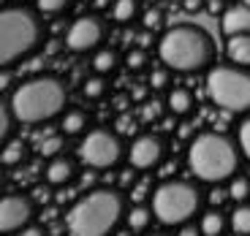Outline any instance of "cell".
I'll use <instances>...</instances> for the list:
<instances>
[{
	"mask_svg": "<svg viewBox=\"0 0 250 236\" xmlns=\"http://www.w3.org/2000/svg\"><path fill=\"white\" fill-rule=\"evenodd\" d=\"M123 217V198L114 190H93L71 206L65 228L71 236H106Z\"/></svg>",
	"mask_w": 250,
	"mask_h": 236,
	"instance_id": "6da1fadb",
	"label": "cell"
},
{
	"mask_svg": "<svg viewBox=\"0 0 250 236\" xmlns=\"http://www.w3.org/2000/svg\"><path fill=\"white\" fill-rule=\"evenodd\" d=\"M158 55L174 71H201L212 60V38L196 25H174L161 36Z\"/></svg>",
	"mask_w": 250,
	"mask_h": 236,
	"instance_id": "7a4b0ae2",
	"label": "cell"
},
{
	"mask_svg": "<svg viewBox=\"0 0 250 236\" xmlns=\"http://www.w3.org/2000/svg\"><path fill=\"white\" fill-rule=\"evenodd\" d=\"M62 106H65V90L52 76H38V79L19 84L8 100V109L17 117V122L25 125L46 122V119L57 117Z\"/></svg>",
	"mask_w": 250,
	"mask_h": 236,
	"instance_id": "3957f363",
	"label": "cell"
},
{
	"mask_svg": "<svg viewBox=\"0 0 250 236\" xmlns=\"http://www.w3.org/2000/svg\"><path fill=\"white\" fill-rule=\"evenodd\" d=\"M188 166L201 182H223L237 171V144L223 133H201L188 149Z\"/></svg>",
	"mask_w": 250,
	"mask_h": 236,
	"instance_id": "277c9868",
	"label": "cell"
},
{
	"mask_svg": "<svg viewBox=\"0 0 250 236\" xmlns=\"http://www.w3.org/2000/svg\"><path fill=\"white\" fill-rule=\"evenodd\" d=\"M201 206V193L190 182L169 179L152 196V212L163 225H182L193 217Z\"/></svg>",
	"mask_w": 250,
	"mask_h": 236,
	"instance_id": "5b68a950",
	"label": "cell"
},
{
	"mask_svg": "<svg viewBox=\"0 0 250 236\" xmlns=\"http://www.w3.org/2000/svg\"><path fill=\"white\" fill-rule=\"evenodd\" d=\"M38 44V22L25 8H6L0 17V57L14 62Z\"/></svg>",
	"mask_w": 250,
	"mask_h": 236,
	"instance_id": "8992f818",
	"label": "cell"
},
{
	"mask_svg": "<svg viewBox=\"0 0 250 236\" xmlns=\"http://www.w3.org/2000/svg\"><path fill=\"white\" fill-rule=\"evenodd\" d=\"M207 95L226 112H248L250 109V71L220 65L207 76Z\"/></svg>",
	"mask_w": 250,
	"mask_h": 236,
	"instance_id": "52a82bcc",
	"label": "cell"
},
{
	"mask_svg": "<svg viewBox=\"0 0 250 236\" xmlns=\"http://www.w3.org/2000/svg\"><path fill=\"white\" fill-rule=\"evenodd\" d=\"M123 155L120 138L109 131H93L79 144V157L90 168H112Z\"/></svg>",
	"mask_w": 250,
	"mask_h": 236,
	"instance_id": "ba28073f",
	"label": "cell"
},
{
	"mask_svg": "<svg viewBox=\"0 0 250 236\" xmlns=\"http://www.w3.org/2000/svg\"><path fill=\"white\" fill-rule=\"evenodd\" d=\"M104 38V27L95 17H82L76 19L74 25L68 27V36H65V46L71 52H90L101 44Z\"/></svg>",
	"mask_w": 250,
	"mask_h": 236,
	"instance_id": "9c48e42d",
	"label": "cell"
},
{
	"mask_svg": "<svg viewBox=\"0 0 250 236\" xmlns=\"http://www.w3.org/2000/svg\"><path fill=\"white\" fill-rule=\"evenodd\" d=\"M33 217V204L25 196H6L0 204V228L3 234H14L22 231Z\"/></svg>",
	"mask_w": 250,
	"mask_h": 236,
	"instance_id": "30bf717a",
	"label": "cell"
},
{
	"mask_svg": "<svg viewBox=\"0 0 250 236\" xmlns=\"http://www.w3.org/2000/svg\"><path fill=\"white\" fill-rule=\"evenodd\" d=\"M128 157H131L133 168H152L163 157V144L155 136H139L128 149Z\"/></svg>",
	"mask_w": 250,
	"mask_h": 236,
	"instance_id": "8fae6325",
	"label": "cell"
},
{
	"mask_svg": "<svg viewBox=\"0 0 250 236\" xmlns=\"http://www.w3.org/2000/svg\"><path fill=\"white\" fill-rule=\"evenodd\" d=\"M220 27H223L226 36H239V33H250V8H248V6L226 8Z\"/></svg>",
	"mask_w": 250,
	"mask_h": 236,
	"instance_id": "7c38bea8",
	"label": "cell"
},
{
	"mask_svg": "<svg viewBox=\"0 0 250 236\" xmlns=\"http://www.w3.org/2000/svg\"><path fill=\"white\" fill-rule=\"evenodd\" d=\"M226 55L237 65H250V33H239V36H229L226 44Z\"/></svg>",
	"mask_w": 250,
	"mask_h": 236,
	"instance_id": "4fadbf2b",
	"label": "cell"
},
{
	"mask_svg": "<svg viewBox=\"0 0 250 236\" xmlns=\"http://www.w3.org/2000/svg\"><path fill=\"white\" fill-rule=\"evenodd\" d=\"M71 174H74V166H71L68 160H62V157H57V160H52L49 168H46V182H49V185H65V182L71 179Z\"/></svg>",
	"mask_w": 250,
	"mask_h": 236,
	"instance_id": "5bb4252c",
	"label": "cell"
},
{
	"mask_svg": "<svg viewBox=\"0 0 250 236\" xmlns=\"http://www.w3.org/2000/svg\"><path fill=\"white\" fill-rule=\"evenodd\" d=\"M169 109H171L174 114H188L190 109H193V95L188 93L185 87L171 90V95H169Z\"/></svg>",
	"mask_w": 250,
	"mask_h": 236,
	"instance_id": "9a60e30c",
	"label": "cell"
},
{
	"mask_svg": "<svg viewBox=\"0 0 250 236\" xmlns=\"http://www.w3.org/2000/svg\"><path fill=\"white\" fill-rule=\"evenodd\" d=\"M223 228H226V217L218 209H209L204 217H201V234L204 236H220Z\"/></svg>",
	"mask_w": 250,
	"mask_h": 236,
	"instance_id": "2e32d148",
	"label": "cell"
},
{
	"mask_svg": "<svg viewBox=\"0 0 250 236\" xmlns=\"http://www.w3.org/2000/svg\"><path fill=\"white\" fill-rule=\"evenodd\" d=\"M150 217H155V212H150L147 206H133L128 212V228L131 231H144L150 225Z\"/></svg>",
	"mask_w": 250,
	"mask_h": 236,
	"instance_id": "e0dca14e",
	"label": "cell"
},
{
	"mask_svg": "<svg viewBox=\"0 0 250 236\" xmlns=\"http://www.w3.org/2000/svg\"><path fill=\"white\" fill-rule=\"evenodd\" d=\"M139 11V0H114V8H112V17L117 22H131Z\"/></svg>",
	"mask_w": 250,
	"mask_h": 236,
	"instance_id": "ac0fdd59",
	"label": "cell"
},
{
	"mask_svg": "<svg viewBox=\"0 0 250 236\" xmlns=\"http://www.w3.org/2000/svg\"><path fill=\"white\" fill-rule=\"evenodd\" d=\"M231 228L239 236H250V206H237L231 215Z\"/></svg>",
	"mask_w": 250,
	"mask_h": 236,
	"instance_id": "d6986e66",
	"label": "cell"
},
{
	"mask_svg": "<svg viewBox=\"0 0 250 236\" xmlns=\"http://www.w3.org/2000/svg\"><path fill=\"white\" fill-rule=\"evenodd\" d=\"M87 125V114L79 112V109H71L65 117H62V131L65 133H82Z\"/></svg>",
	"mask_w": 250,
	"mask_h": 236,
	"instance_id": "ffe728a7",
	"label": "cell"
},
{
	"mask_svg": "<svg viewBox=\"0 0 250 236\" xmlns=\"http://www.w3.org/2000/svg\"><path fill=\"white\" fill-rule=\"evenodd\" d=\"M114 65H117V55H114V52H109V49L98 52V55L93 57V68L98 71V74H109Z\"/></svg>",
	"mask_w": 250,
	"mask_h": 236,
	"instance_id": "44dd1931",
	"label": "cell"
},
{
	"mask_svg": "<svg viewBox=\"0 0 250 236\" xmlns=\"http://www.w3.org/2000/svg\"><path fill=\"white\" fill-rule=\"evenodd\" d=\"M229 196L234 201H245L250 196V179L248 177H234L231 185H229Z\"/></svg>",
	"mask_w": 250,
	"mask_h": 236,
	"instance_id": "7402d4cb",
	"label": "cell"
},
{
	"mask_svg": "<svg viewBox=\"0 0 250 236\" xmlns=\"http://www.w3.org/2000/svg\"><path fill=\"white\" fill-rule=\"evenodd\" d=\"M25 157V144L22 141H8L6 149H3V163L6 166H14V163H19Z\"/></svg>",
	"mask_w": 250,
	"mask_h": 236,
	"instance_id": "603a6c76",
	"label": "cell"
},
{
	"mask_svg": "<svg viewBox=\"0 0 250 236\" xmlns=\"http://www.w3.org/2000/svg\"><path fill=\"white\" fill-rule=\"evenodd\" d=\"M239 152H245V157L250 160V117L239 122Z\"/></svg>",
	"mask_w": 250,
	"mask_h": 236,
	"instance_id": "cb8c5ba5",
	"label": "cell"
},
{
	"mask_svg": "<svg viewBox=\"0 0 250 236\" xmlns=\"http://www.w3.org/2000/svg\"><path fill=\"white\" fill-rule=\"evenodd\" d=\"M82 90H84V98H101V95H104V81L101 79H87Z\"/></svg>",
	"mask_w": 250,
	"mask_h": 236,
	"instance_id": "d4e9b609",
	"label": "cell"
},
{
	"mask_svg": "<svg viewBox=\"0 0 250 236\" xmlns=\"http://www.w3.org/2000/svg\"><path fill=\"white\" fill-rule=\"evenodd\" d=\"M65 3H68V0H36V6L41 8L44 14H57V11H62V8H65Z\"/></svg>",
	"mask_w": 250,
	"mask_h": 236,
	"instance_id": "484cf974",
	"label": "cell"
},
{
	"mask_svg": "<svg viewBox=\"0 0 250 236\" xmlns=\"http://www.w3.org/2000/svg\"><path fill=\"white\" fill-rule=\"evenodd\" d=\"M125 62H128V68L139 71V68H144V62H147V55H144V49L128 52V57H125Z\"/></svg>",
	"mask_w": 250,
	"mask_h": 236,
	"instance_id": "4316f807",
	"label": "cell"
},
{
	"mask_svg": "<svg viewBox=\"0 0 250 236\" xmlns=\"http://www.w3.org/2000/svg\"><path fill=\"white\" fill-rule=\"evenodd\" d=\"M142 22H144V27H147V30H155V27L161 25V11H158V8H147V11H144V17H142Z\"/></svg>",
	"mask_w": 250,
	"mask_h": 236,
	"instance_id": "83f0119b",
	"label": "cell"
},
{
	"mask_svg": "<svg viewBox=\"0 0 250 236\" xmlns=\"http://www.w3.org/2000/svg\"><path fill=\"white\" fill-rule=\"evenodd\" d=\"M60 149H62V138H46V141H41V155H46V157H52Z\"/></svg>",
	"mask_w": 250,
	"mask_h": 236,
	"instance_id": "f1b7e54d",
	"label": "cell"
},
{
	"mask_svg": "<svg viewBox=\"0 0 250 236\" xmlns=\"http://www.w3.org/2000/svg\"><path fill=\"white\" fill-rule=\"evenodd\" d=\"M166 81H169V71H166V68H158L155 74H152L150 84H152V87H166Z\"/></svg>",
	"mask_w": 250,
	"mask_h": 236,
	"instance_id": "f546056e",
	"label": "cell"
},
{
	"mask_svg": "<svg viewBox=\"0 0 250 236\" xmlns=\"http://www.w3.org/2000/svg\"><path fill=\"white\" fill-rule=\"evenodd\" d=\"M49 198H52L49 187H36V190H33V201H36V204H49Z\"/></svg>",
	"mask_w": 250,
	"mask_h": 236,
	"instance_id": "4dcf8cb0",
	"label": "cell"
},
{
	"mask_svg": "<svg viewBox=\"0 0 250 236\" xmlns=\"http://www.w3.org/2000/svg\"><path fill=\"white\" fill-rule=\"evenodd\" d=\"M180 236H201V228H196V225H190V223H182Z\"/></svg>",
	"mask_w": 250,
	"mask_h": 236,
	"instance_id": "1f68e13d",
	"label": "cell"
},
{
	"mask_svg": "<svg viewBox=\"0 0 250 236\" xmlns=\"http://www.w3.org/2000/svg\"><path fill=\"white\" fill-rule=\"evenodd\" d=\"M158 112H161V103H155V100H152L150 106H144V117H147V119H155Z\"/></svg>",
	"mask_w": 250,
	"mask_h": 236,
	"instance_id": "d6a6232c",
	"label": "cell"
},
{
	"mask_svg": "<svg viewBox=\"0 0 250 236\" xmlns=\"http://www.w3.org/2000/svg\"><path fill=\"white\" fill-rule=\"evenodd\" d=\"M117 128H120L123 133H133V122H131L128 117H123V119H120V122H117Z\"/></svg>",
	"mask_w": 250,
	"mask_h": 236,
	"instance_id": "836d02e7",
	"label": "cell"
},
{
	"mask_svg": "<svg viewBox=\"0 0 250 236\" xmlns=\"http://www.w3.org/2000/svg\"><path fill=\"white\" fill-rule=\"evenodd\" d=\"M226 196H229L226 190H215L212 196H209V204H223V198H226Z\"/></svg>",
	"mask_w": 250,
	"mask_h": 236,
	"instance_id": "e575fe53",
	"label": "cell"
},
{
	"mask_svg": "<svg viewBox=\"0 0 250 236\" xmlns=\"http://www.w3.org/2000/svg\"><path fill=\"white\" fill-rule=\"evenodd\" d=\"M17 236H44V231L41 228H22Z\"/></svg>",
	"mask_w": 250,
	"mask_h": 236,
	"instance_id": "d590c367",
	"label": "cell"
},
{
	"mask_svg": "<svg viewBox=\"0 0 250 236\" xmlns=\"http://www.w3.org/2000/svg\"><path fill=\"white\" fill-rule=\"evenodd\" d=\"M182 6H185L188 11H199V6H201V0H182Z\"/></svg>",
	"mask_w": 250,
	"mask_h": 236,
	"instance_id": "8d00e7d4",
	"label": "cell"
},
{
	"mask_svg": "<svg viewBox=\"0 0 250 236\" xmlns=\"http://www.w3.org/2000/svg\"><path fill=\"white\" fill-rule=\"evenodd\" d=\"M174 171H177V166H174V163H166V166L161 168V174H163V177H169V174H174Z\"/></svg>",
	"mask_w": 250,
	"mask_h": 236,
	"instance_id": "74e56055",
	"label": "cell"
},
{
	"mask_svg": "<svg viewBox=\"0 0 250 236\" xmlns=\"http://www.w3.org/2000/svg\"><path fill=\"white\" fill-rule=\"evenodd\" d=\"M209 11H212V14L223 11V3H220V0H209Z\"/></svg>",
	"mask_w": 250,
	"mask_h": 236,
	"instance_id": "f35d334b",
	"label": "cell"
},
{
	"mask_svg": "<svg viewBox=\"0 0 250 236\" xmlns=\"http://www.w3.org/2000/svg\"><path fill=\"white\" fill-rule=\"evenodd\" d=\"M190 131H193V128H190V125H180V138H188V136H190Z\"/></svg>",
	"mask_w": 250,
	"mask_h": 236,
	"instance_id": "ab89813d",
	"label": "cell"
},
{
	"mask_svg": "<svg viewBox=\"0 0 250 236\" xmlns=\"http://www.w3.org/2000/svg\"><path fill=\"white\" fill-rule=\"evenodd\" d=\"M0 133H3V136L8 133V112H6V109H3V131H0Z\"/></svg>",
	"mask_w": 250,
	"mask_h": 236,
	"instance_id": "60d3db41",
	"label": "cell"
},
{
	"mask_svg": "<svg viewBox=\"0 0 250 236\" xmlns=\"http://www.w3.org/2000/svg\"><path fill=\"white\" fill-rule=\"evenodd\" d=\"M93 174H87V177H84V179H82V187H90V185H93Z\"/></svg>",
	"mask_w": 250,
	"mask_h": 236,
	"instance_id": "b9f144b4",
	"label": "cell"
},
{
	"mask_svg": "<svg viewBox=\"0 0 250 236\" xmlns=\"http://www.w3.org/2000/svg\"><path fill=\"white\" fill-rule=\"evenodd\" d=\"M44 220L49 223V220H55V209H49V212H44Z\"/></svg>",
	"mask_w": 250,
	"mask_h": 236,
	"instance_id": "7bdbcfd3",
	"label": "cell"
},
{
	"mask_svg": "<svg viewBox=\"0 0 250 236\" xmlns=\"http://www.w3.org/2000/svg\"><path fill=\"white\" fill-rule=\"evenodd\" d=\"M106 6V0H95V8H104Z\"/></svg>",
	"mask_w": 250,
	"mask_h": 236,
	"instance_id": "ee69618b",
	"label": "cell"
},
{
	"mask_svg": "<svg viewBox=\"0 0 250 236\" xmlns=\"http://www.w3.org/2000/svg\"><path fill=\"white\" fill-rule=\"evenodd\" d=\"M242 6H248V8H250V0H242Z\"/></svg>",
	"mask_w": 250,
	"mask_h": 236,
	"instance_id": "f6af8a7d",
	"label": "cell"
},
{
	"mask_svg": "<svg viewBox=\"0 0 250 236\" xmlns=\"http://www.w3.org/2000/svg\"><path fill=\"white\" fill-rule=\"evenodd\" d=\"M117 236H128V231H120V234Z\"/></svg>",
	"mask_w": 250,
	"mask_h": 236,
	"instance_id": "bcb514c9",
	"label": "cell"
},
{
	"mask_svg": "<svg viewBox=\"0 0 250 236\" xmlns=\"http://www.w3.org/2000/svg\"><path fill=\"white\" fill-rule=\"evenodd\" d=\"M155 236H158V234H155Z\"/></svg>",
	"mask_w": 250,
	"mask_h": 236,
	"instance_id": "7dc6e473",
	"label": "cell"
}]
</instances>
